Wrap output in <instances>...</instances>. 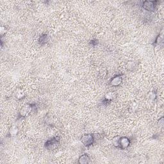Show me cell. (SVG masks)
<instances>
[{
    "instance_id": "cell-6",
    "label": "cell",
    "mask_w": 164,
    "mask_h": 164,
    "mask_svg": "<svg viewBox=\"0 0 164 164\" xmlns=\"http://www.w3.org/2000/svg\"><path fill=\"white\" fill-rule=\"evenodd\" d=\"M122 82H123V77L121 75H117L110 80V84L113 87H118L121 84Z\"/></svg>"
},
{
    "instance_id": "cell-4",
    "label": "cell",
    "mask_w": 164,
    "mask_h": 164,
    "mask_svg": "<svg viewBox=\"0 0 164 164\" xmlns=\"http://www.w3.org/2000/svg\"><path fill=\"white\" fill-rule=\"evenodd\" d=\"M59 142H60L59 137H54L51 140H48V141L46 142L45 146L48 149H53L56 147L57 144H58Z\"/></svg>"
},
{
    "instance_id": "cell-11",
    "label": "cell",
    "mask_w": 164,
    "mask_h": 164,
    "mask_svg": "<svg viewBox=\"0 0 164 164\" xmlns=\"http://www.w3.org/2000/svg\"><path fill=\"white\" fill-rule=\"evenodd\" d=\"M24 96H25L24 92H23V91H21V90H17V92H15V98L18 99V100H21V99H23Z\"/></svg>"
},
{
    "instance_id": "cell-8",
    "label": "cell",
    "mask_w": 164,
    "mask_h": 164,
    "mask_svg": "<svg viewBox=\"0 0 164 164\" xmlns=\"http://www.w3.org/2000/svg\"><path fill=\"white\" fill-rule=\"evenodd\" d=\"M18 132H19V129L16 126H12L10 127L9 132V136L10 137H14L17 135Z\"/></svg>"
},
{
    "instance_id": "cell-1",
    "label": "cell",
    "mask_w": 164,
    "mask_h": 164,
    "mask_svg": "<svg viewBox=\"0 0 164 164\" xmlns=\"http://www.w3.org/2000/svg\"><path fill=\"white\" fill-rule=\"evenodd\" d=\"M100 134H87L84 135L82 137L81 141L82 144L86 147H90L95 142L97 137H98Z\"/></svg>"
},
{
    "instance_id": "cell-7",
    "label": "cell",
    "mask_w": 164,
    "mask_h": 164,
    "mask_svg": "<svg viewBox=\"0 0 164 164\" xmlns=\"http://www.w3.org/2000/svg\"><path fill=\"white\" fill-rule=\"evenodd\" d=\"M78 162L81 164H86L90 162V158L87 154H83L80 157Z\"/></svg>"
},
{
    "instance_id": "cell-12",
    "label": "cell",
    "mask_w": 164,
    "mask_h": 164,
    "mask_svg": "<svg viewBox=\"0 0 164 164\" xmlns=\"http://www.w3.org/2000/svg\"><path fill=\"white\" fill-rule=\"evenodd\" d=\"M47 41H48V37H47L46 35H42L40 37L39 40V44H42V45L46 44L47 42Z\"/></svg>"
},
{
    "instance_id": "cell-10",
    "label": "cell",
    "mask_w": 164,
    "mask_h": 164,
    "mask_svg": "<svg viewBox=\"0 0 164 164\" xmlns=\"http://www.w3.org/2000/svg\"><path fill=\"white\" fill-rule=\"evenodd\" d=\"M162 43H163V36L162 35H159L157 37V38L156 39L155 42V45L160 46Z\"/></svg>"
},
{
    "instance_id": "cell-5",
    "label": "cell",
    "mask_w": 164,
    "mask_h": 164,
    "mask_svg": "<svg viewBox=\"0 0 164 164\" xmlns=\"http://www.w3.org/2000/svg\"><path fill=\"white\" fill-rule=\"evenodd\" d=\"M130 144V140L127 137H121L119 139V145L118 147L121 149H126L129 147Z\"/></svg>"
},
{
    "instance_id": "cell-3",
    "label": "cell",
    "mask_w": 164,
    "mask_h": 164,
    "mask_svg": "<svg viewBox=\"0 0 164 164\" xmlns=\"http://www.w3.org/2000/svg\"><path fill=\"white\" fill-rule=\"evenodd\" d=\"M158 1H145L143 2L142 7L147 11L153 12L155 10V8L157 5Z\"/></svg>"
},
{
    "instance_id": "cell-2",
    "label": "cell",
    "mask_w": 164,
    "mask_h": 164,
    "mask_svg": "<svg viewBox=\"0 0 164 164\" xmlns=\"http://www.w3.org/2000/svg\"><path fill=\"white\" fill-rule=\"evenodd\" d=\"M33 108V105L32 104H27L23 106L21 109L19 113V117L21 118H25L30 115L32 112Z\"/></svg>"
},
{
    "instance_id": "cell-9",
    "label": "cell",
    "mask_w": 164,
    "mask_h": 164,
    "mask_svg": "<svg viewBox=\"0 0 164 164\" xmlns=\"http://www.w3.org/2000/svg\"><path fill=\"white\" fill-rule=\"evenodd\" d=\"M114 93L112 92H109L108 94H106V96H105V98H104V100L103 101L105 103H108V102H110L112 100L114 99Z\"/></svg>"
}]
</instances>
